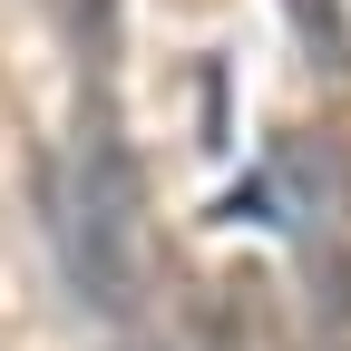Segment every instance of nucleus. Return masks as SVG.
<instances>
[{
  "mask_svg": "<svg viewBox=\"0 0 351 351\" xmlns=\"http://www.w3.org/2000/svg\"><path fill=\"white\" fill-rule=\"evenodd\" d=\"M39 225L59 244V274L78 293V313L108 341L156 322V244H147V195H137V156L117 147V127L88 108L78 137L59 156H39Z\"/></svg>",
  "mask_w": 351,
  "mask_h": 351,
  "instance_id": "1",
  "label": "nucleus"
},
{
  "mask_svg": "<svg viewBox=\"0 0 351 351\" xmlns=\"http://www.w3.org/2000/svg\"><path fill=\"white\" fill-rule=\"evenodd\" d=\"M263 176H274L263 215H274L283 244L302 254V274L332 283V263H341V147L332 137H283Z\"/></svg>",
  "mask_w": 351,
  "mask_h": 351,
  "instance_id": "2",
  "label": "nucleus"
},
{
  "mask_svg": "<svg viewBox=\"0 0 351 351\" xmlns=\"http://www.w3.org/2000/svg\"><path fill=\"white\" fill-rule=\"evenodd\" d=\"M283 29H293L302 69L341 98V88H351V10H341V0H283Z\"/></svg>",
  "mask_w": 351,
  "mask_h": 351,
  "instance_id": "3",
  "label": "nucleus"
}]
</instances>
